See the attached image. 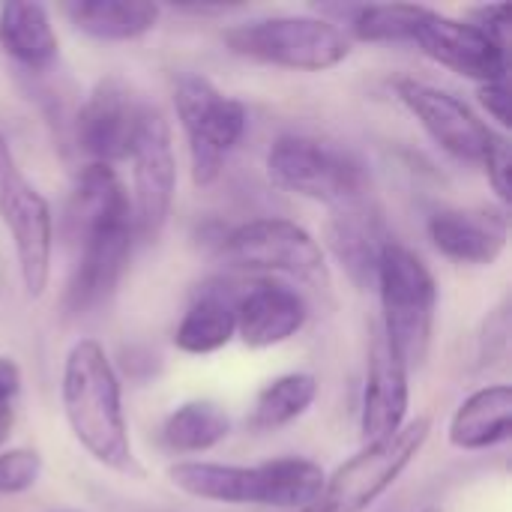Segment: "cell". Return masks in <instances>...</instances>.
Segmentation results:
<instances>
[{
    "instance_id": "1",
    "label": "cell",
    "mask_w": 512,
    "mask_h": 512,
    "mask_svg": "<svg viewBox=\"0 0 512 512\" xmlns=\"http://www.w3.org/2000/svg\"><path fill=\"white\" fill-rule=\"evenodd\" d=\"M60 405L78 447L108 471L135 474V450L129 438L123 384L96 339H78L60 375Z\"/></svg>"
},
{
    "instance_id": "2",
    "label": "cell",
    "mask_w": 512,
    "mask_h": 512,
    "mask_svg": "<svg viewBox=\"0 0 512 512\" xmlns=\"http://www.w3.org/2000/svg\"><path fill=\"white\" fill-rule=\"evenodd\" d=\"M174 489L189 498L234 504V507H273L300 512L312 507L324 489V468L312 459L282 456L261 465H219V462H177L168 471Z\"/></svg>"
},
{
    "instance_id": "3",
    "label": "cell",
    "mask_w": 512,
    "mask_h": 512,
    "mask_svg": "<svg viewBox=\"0 0 512 512\" xmlns=\"http://www.w3.org/2000/svg\"><path fill=\"white\" fill-rule=\"evenodd\" d=\"M375 288L381 297V336L408 372L420 369L429 357L438 318V282L432 270L417 252L390 240L378 261Z\"/></svg>"
},
{
    "instance_id": "4",
    "label": "cell",
    "mask_w": 512,
    "mask_h": 512,
    "mask_svg": "<svg viewBox=\"0 0 512 512\" xmlns=\"http://www.w3.org/2000/svg\"><path fill=\"white\" fill-rule=\"evenodd\" d=\"M222 42L237 57L291 72H327L351 54L345 30L318 15H273L231 24L222 30Z\"/></svg>"
},
{
    "instance_id": "5",
    "label": "cell",
    "mask_w": 512,
    "mask_h": 512,
    "mask_svg": "<svg viewBox=\"0 0 512 512\" xmlns=\"http://www.w3.org/2000/svg\"><path fill=\"white\" fill-rule=\"evenodd\" d=\"M267 177L279 189L330 210L369 198V174L363 162L342 144L312 135H279L267 150Z\"/></svg>"
},
{
    "instance_id": "6",
    "label": "cell",
    "mask_w": 512,
    "mask_h": 512,
    "mask_svg": "<svg viewBox=\"0 0 512 512\" xmlns=\"http://www.w3.org/2000/svg\"><path fill=\"white\" fill-rule=\"evenodd\" d=\"M174 108L189 147L192 183L207 189L219 180L225 159L246 132V105L225 96L210 78L186 72L174 81Z\"/></svg>"
},
{
    "instance_id": "7",
    "label": "cell",
    "mask_w": 512,
    "mask_h": 512,
    "mask_svg": "<svg viewBox=\"0 0 512 512\" xmlns=\"http://www.w3.org/2000/svg\"><path fill=\"white\" fill-rule=\"evenodd\" d=\"M0 222L12 237L24 294L30 300H39L51 282L54 216L45 195L21 171L3 129H0Z\"/></svg>"
},
{
    "instance_id": "8",
    "label": "cell",
    "mask_w": 512,
    "mask_h": 512,
    "mask_svg": "<svg viewBox=\"0 0 512 512\" xmlns=\"http://www.w3.org/2000/svg\"><path fill=\"white\" fill-rule=\"evenodd\" d=\"M432 435V420H408L396 435L366 444L339 465L321 489V498L300 512H366L411 468Z\"/></svg>"
},
{
    "instance_id": "9",
    "label": "cell",
    "mask_w": 512,
    "mask_h": 512,
    "mask_svg": "<svg viewBox=\"0 0 512 512\" xmlns=\"http://www.w3.org/2000/svg\"><path fill=\"white\" fill-rule=\"evenodd\" d=\"M219 258L249 273H276L300 282L327 279L321 243L303 225L282 216H261L231 228L219 240Z\"/></svg>"
},
{
    "instance_id": "10",
    "label": "cell",
    "mask_w": 512,
    "mask_h": 512,
    "mask_svg": "<svg viewBox=\"0 0 512 512\" xmlns=\"http://www.w3.org/2000/svg\"><path fill=\"white\" fill-rule=\"evenodd\" d=\"M129 162H132L129 201H132L135 240H156L174 207L177 156H174L171 123L153 105H144Z\"/></svg>"
},
{
    "instance_id": "11",
    "label": "cell",
    "mask_w": 512,
    "mask_h": 512,
    "mask_svg": "<svg viewBox=\"0 0 512 512\" xmlns=\"http://www.w3.org/2000/svg\"><path fill=\"white\" fill-rule=\"evenodd\" d=\"M144 105L147 102H141L123 78H99L75 117L78 150L87 153L90 162H126L138 135Z\"/></svg>"
},
{
    "instance_id": "12",
    "label": "cell",
    "mask_w": 512,
    "mask_h": 512,
    "mask_svg": "<svg viewBox=\"0 0 512 512\" xmlns=\"http://www.w3.org/2000/svg\"><path fill=\"white\" fill-rule=\"evenodd\" d=\"M414 45L444 69L477 81V87L492 81H507L510 48L465 18H453L429 9L414 33Z\"/></svg>"
},
{
    "instance_id": "13",
    "label": "cell",
    "mask_w": 512,
    "mask_h": 512,
    "mask_svg": "<svg viewBox=\"0 0 512 512\" xmlns=\"http://www.w3.org/2000/svg\"><path fill=\"white\" fill-rule=\"evenodd\" d=\"M396 96L444 153L459 162H480L495 129L471 105L417 78H399Z\"/></svg>"
},
{
    "instance_id": "14",
    "label": "cell",
    "mask_w": 512,
    "mask_h": 512,
    "mask_svg": "<svg viewBox=\"0 0 512 512\" xmlns=\"http://www.w3.org/2000/svg\"><path fill=\"white\" fill-rule=\"evenodd\" d=\"M132 246H135L132 222L105 225L75 243L78 258L72 264V276H69V285L63 294L66 315H72V318L90 315L114 297V291L126 273Z\"/></svg>"
},
{
    "instance_id": "15",
    "label": "cell",
    "mask_w": 512,
    "mask_h": 512,
    "mask_svg": "<svg viewBox=\"0 0 512 512\" xmlns=\"http://www.w3.org/2000/svg\"><path fill=\"white\" fill-rule=\"evenodd\" d=\"M432 246L468 267H492L510 240V219L501 207H447L429 219Z\"/></svg>"
},
{
    "instance_id": "16",
    "label": "cell",
    "mask_w": 512,
    "mask_h": 512,
    "mask_svg": "<svg viewBox=\"0 0 512 512\" xmlns=\"http://www.w3.org/2000/svg\"><path fill=\"white\" fill-rule=\"evenodd\" d=\"M234 321L240 342L246 348L264 351L294 339L309 321V306L294 288L273 279H261L237 291Z\"/></svg>"
},
{
    "instance_id": "17",
    "label": "cell",
    "mask_w": 512,
    "mask_h": 512,
    "mask_svg": "<svg viewBox=\"0 0 512 512\" xmlns=\"http://www.w3.org/2000/svg\"><path fill=\"white\" fill-rule=\"evenodd\" d=\"M411 408V372L378 333L369 348L366 390L360 408V435L366 444L396 435L408 423Z\"/></svg>"
},
{
    "instance_id": "18",
    "label": "cell",
    "mask_w": 512,
    "mask_h": 512,
    "mask_svg": "<svg viewBox=\"0 0 512 512\" xmlns=\"http://www.w3.org/2000/svg\"><path fill=\"white\" fill-rule=\"evenodd\" d=\"M117 222H132V201L129 192L114 171V165L102 162H87L72 186L66 213H63V228L66 240L75 246L87 234L117 225Z\"/></svg>"
},
{
    "instance_id": "19",
    "label": "cell",
    "mask_w": 512,
    "mask_h": 512,
    "mask_svg": "<svg viewBox=\"0 0 512 512\" xmlns=\"http://www.w3.org/2000/svg\"><path fill=\"white\" fill-rule=\"evenodd\" d=\"M327 243H330L336 261L345 267V273L360 288L375 285L378 261H381V252L390 243V237H387L384 222L369 198L333 210L330 225H327Z\"/></svg>"
},
{
    "instance_id": "20",
    "label": "cell",
    "mask_w": 512,
    "mask_h": 512,
    "mask_svg": "<svg viewBox=\"0 0 512 512\" xmlns=\"http://www.w3.org/2000/svg\"><path fill=\"white\" fill-rule=\"evenodd\" d=\"M450 444L465 453L501 447L512 438V387L489 384L474 390L453 414Z\"/></svg>"
},
{
    "instance_id": "21",
    "label": "cell",
    "mask_w": 512,
    "mask_h": 512,
    "mask_svg": "<svg viewBox=\"0 0 512 512\" xmlns=\"http://www.w3.org/2000/svg\"><path fill=\"white\" fill-rule=\"evenodd\" d=\"M0 48L27 72H45L60 54L51 15L42 3L12 0L0 6Z\"/></svg>"
},
{
    "instance_id": "22",
    "label": "cell",
    "mask_w": 512,
    "mask_h": 512,
    "mask_svg": "<svg viewBox=\"0 0 512 512\" xmlns=\"http://www.w3.org/2000/svg\"><path fill=\"white\" fill-rule=\"evenodd\" d=\"M159 3L150 0H72L63 15L75 30L99 42H135L159 24Z\"/></svg>"
},
{
    "instance_id": "23",
    "label": "cell",
    "mask_w": 512,
    "mask_h": 512,
    "mask_svg": "<svg viewBox=\"0 0 512 512\" xmlns=\"http://www.w3.org/2000/svg\"><path fill=\"white\" fill-rule=\"evenodd\" d=\"M234 300L237 291H222L219 285H207L204 291H198L174 330V345L192 357L216 354L231 345V339L237 336Z\"/></svg>"
},
{
    "instance_id": "24",
    "label": "cell",
    "mask_w": 512,
    "mask_h": 512,
    "mask_svg": "<svg viewBox=\"0 0 512 512\" xmlns=\"http://www.w3.org/2000/svg\"><path fill=\"white\" fill-rule=\"evenodd\" d=\"M231 435L228 414L207 399H192L174 408L162 423V447L174 456H195L219 447Z\"/></svg>"
},
{
    "instance_id": "25",
    "label": "cell",
    "mask_w": 512,
    "mask_h": 512,
    "mask_svg": "<svg viewBox=\"0 0 512 512\" xmlns=\"http://www.w3.org/2000/svg\"><path fill=\"white\" fill-rule=\"evenodd\" d=\"M318 399V378L309 372H288L273 378L255 399L249 426L258 432H276L300 420Z\"/></svg>"
},
{
    "instance_id": "26",
    "label": "cell",
    "mask_w": 512,
    "mask_h": 512,
    "mask_svg": "<svg viewBox=\"0 0 512 512\" xmlns=\"http://www.w3.org/2000/svg\"><path fill=\"white\" fill-rule=\"evenodd\" d=\"M426 12L429 6L420 3H354L345 21V36L360 42H414Z\"/></svg>"
},
{
    "instance_id": "27",
    "label": "cell",
    "mask_w": 512,
    "mask_h": 512,
    "mask_svg": "<svg viewBox=\"0 0 512 512\" xmlns=\"http://www.w3.org/2000/svg\"><path fill=\"white\" fill-rule=\"evenodd\" d=\"M42 477V456L30 447L0 453V495H21Z\"/></svg>"
},
{
    "instance_id": "28",
    "label": "cell",
    "mask_w": 512,
    "mask_h": 512,
    "mask_svg": "<svg viewBox=\"0 0 512 512\" xmlns=\"http://www.w3.org/2000/svg\"><path fill=\"white\" fill-rule=\"evenodd\" d=\"M480 165L486 168L489 186L495 189V195L501 198V204L507 207L512 201V153H510V138L504 132H492Z\"/></svg>"
},
{
    "instance_id": "29",
    "label": "cell",
    "mask_w": 512,
    "mask_h": 512,
    "mask_svg": "<svg viewBox=\"0 0 512 512\" xmlns=\"http://www.w3.org/2000/svg\"><path fill=\"white\" fill-rule=\"evenodd\" d=\"M465 21L477 24L483 33H489L492 39H498L501 45L510 48V27H512V6L510 3H486V6H474L465 12Z\"/></svg>"
},
{
    "instance_id": "30",
    "label": "cell",
    "mask_w": 512,
    "mask_h": 512,
    "mask_svg": "<svg viewBox=\"0 0 512 512\" xmlns=\"http://www.w3.org/2000/svg\"><path fill=\"white\" fill-rule=\"evenodd\" d=\"M477 99L480 105L489 111L492 120H498L501 129H510V84L507 81H492V84H480L477 87Z\"/></svg>"
},
{
    "instance_id": "31",
    "label": "cell",
    "mask_w": 512,
    "mask_h": 512,
    "mask_svg": "<svg viewBox=\"0 0 512 512\" xmlns=\"http://www.w3.org/2000/svg\"><path fill=\"white\" fill-rule=\"evenodd\" d=\"M21 390V369L12 357L0 354V405H12Z\"/></svg>"
},
{
    "instance_id": "32",
    "label": "cell",
    "mask_w": 512,
    "mask_h": 512,
    "mask_svg": "<svg viewBox=\"0 0 512 512\" xmlns=\"http://www.w3.org/2000/svg\"><path fill=\"white\" fill-rule=\"evenodd\" d=\"M12 429H15V411L12 405H0V447L9 441Z\"/></svg>"
},
{
    "instance_id": "33",
    "label": "cell",
    "mask_w": 512,
    "mask_h": 512,
    "mask_svg": "<svg viewBox=\"0 0 512 512\" xmlns=\"http://www.w3.org/2000/svg\"><path fill=\"white\" fill-rule=\"evenodd\" d=\"M420 512H441V510H435V507H429V510H420Z\"/></svg>"
}]
</instances>
